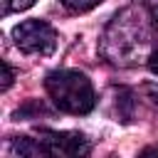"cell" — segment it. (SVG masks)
Instances as JSON below:
<instances>
[{
  "instance_id": "1",
  "label": "cell",
  "mask_w": 158,
  "mask_h": 158,
  "mask_svg": "<svg viewBox=\"0 0 158 158\" xmlns=\"http://www.w3.org/2000/svg\"><path fill=\"white\" fill-rule=\"evenodd\" d=\"M153 15L146 5L131 2L114 12L99 37V54L106 64L128 69L148 62L153 44Z\"/></svg>"
},
{
  "instance_id": "2",
  "label": "cell",
  "mask_w": 158,
  "mask_h": 158,
  "mask_svg": "<svg viewBox=\"0 0 158 158\" xmlns=\"http://www.w3.org/2000/svg\"><path fill=\"white\" fill-rule=\"evenodd\" d=\"M44 89L54 109L74 116H84L96 106V94L89 77L79 69H52L44 77Z\"/></svg>"
},
{
  "instance_id": "3",
  "label": "cell",
  "mask_w": 158,
  "mask_h": 158,
  "mask_svg": "<svg viewBox=\"0 0 158 158\" xmlns=\"http://www.w3.org/2000/svg\"><path fill=\"white\" fill-rule=\"evenodd\" d=\"M35 158L37 156H69L84 158L91 153V143L79 131H54V128H37L32 136Z\"/></svg>"
},
{
  "instance_id": "4",
  "label": "cell",
  "mask_w": 158,
  "mask_h": 158,
  "mask_svg": "<svg viewBox=\"0 0 158 158\" xmlns=\"http://www.w3.org/2000/svg\"><path fill=\"white\" fill-rule=\"evenodd\" d=\"M12 42L20 52L25 54H40V57H49L54 49H57V30L40 20V17H32V20H22L12 27Z\"/></svg>"
},
{
  "instance_id": "5",
  "label": "cell",
  "mask_w": 158,
  "mask_h": 158,
  "mask_svg": "<svg viewBox=\"0 0 158 158\" xmlns=\"http://www.w3.org/2000/svg\"><path fill=\"white\" fill-rule=\"evenodd\" d=\"M99 2H101V0H59V5H62L67 12H72V15L89 12V10H94Z\"/></svg>"
},
{
  "instance_id": "6",
  "label": "cell",
  "mask_w": 158,
  "mask_h": 158,
  "mask_svg": "<svg viewBox=\"0 0 158 158\" xmlns=\"http://www.w3.org/2000/svg\"><path fill=\"white\" fill-rule=\"evenodd\" d=\"M35 2H37V0H2V7H0V12L7 17V15H12V12H22V10H30Z\"/></svg>"
},
{
  "instance_id": "7",
  "label": "cell",
  "mask_w": 158,
  "mask_h": 158,
  "mask_svg": "<svg viewBox=\"0 0 158 158\" xmlns=\"http://www.w3.org/2000/svg\"><path fill=\"white\" fill-rule=\"evenodd\" d=\"M12 79H15L12 67H10L7 62H2V84H0V89H2V91H7V89H10V84H12Z\"/></svg>"
},
{
  "instance_id": "8",
  "label": "cell",
  "mask_w": 158,
  "mask_h": 158,
  "mask_svg": "<svg viewBox=\"0 0 158 158\" xmlns=\"http://www.w3.org/2000/svg\"><path fill=\"white\" fill-rule=\"evenodd\" d=\"M143 91H146V99H151V104H156V106H158V84H156V81H151V84H146V86H143Z\"/></svg>"
},
{
  "instance_id": "9",
  "label": "cell",
  "mask_w": 158,
  "mask_h": 158,
  "mask_svg": "<svg viewBox=\"0 0 158 158\" xmlns=\"http://www.w3.org/2000/svg\"><path fill=\"white\" fill-rule=\"evenodd\" d=\"M146 64H148V69L158 77V49H153V52H151V57H148V62H146Z\"/></svg>"
},
{
  "instance_id": "10",
  "label": "cell",
  "mask_w": 158,
  "mask_h": 158,
  "mask_svg": "<svg viewBox=\"0 0 158 158\" xmlns=\"http://www.w3.org/2000/svg\"><path fill=\"white\" fill-rule=\"evenodd\" d=\"M151 15H153V25H156V30H158V0H156V5L151 7Z\"/></svg>"
},
{
  "instance_id": "11",
  "label": "cell",
  "mask_w": 158,
  "mask_h": 158,
  "mask_svg": "<svg viewBox=\"0 0 158 158\" xmlns=\"http://www.w3.org/2000/svg\"><path fill=\"white\" fill-rule=\"evenodd\" d=\"M151 153H158V146H153V148H146V151H141V156H151Z\"/></svg>"
}]
</instances>
